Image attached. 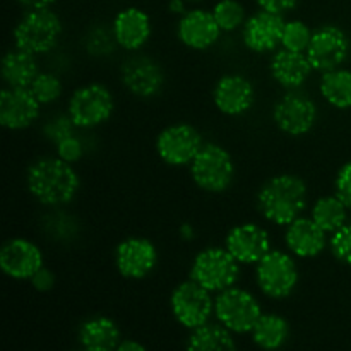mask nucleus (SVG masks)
<instances>
[{"instance_id":"obj_1","label":"nucleus","mask_w":351,"mask_h":351,"mask_svg":"<svg viewBox=\"0 0 351 351\" xmlns=\"http://www.w3.org/2000/svg\"><path fill=\"white\" fill-rule=\"evenodd\" d=\"M29 194L47 208H60L74 201L79 192V175L62 158L43 156L29 165L26 173Z\"/></svg>"},{"instance_id":"obj_2","label":"nucleus","mask_w":351,"mask_h":351,"mask_svg":"<svg viewBox=\"0 0 351 351\" xmlns=\"http://www.w3.org/2000/svg\"><path fill=\"white\" fill-rule=\"evenodd\" d=\"M308 189L300 177L281 173L269 178L257 194L259 213L269 223L288 226L307 208Z\"/></svg>"},{"instance_id":"obj_3","label":"nucleus","mask_w":351,"mask_h":351,"mask_svg":"<svg viewBox=\"0 0 351 351\" xmlns=\"http://www.w3.org/2000/svg\"><path fill=\"white\" fill-rule=\"evenodd\" d=\"M62 21L50 7L27 9L14 27V47L33 55H43L57 47L62 36Z\"/></svg>"},{"instance_id":"obj_4","label":"nucleus","mask_w":351,"mask_h":351,"mask_svg":"<svg viewBox=\"0 0 351 351\" xmlns=\"http://www.w3.org/2000/svg\"><path fill=\"white\" fill-rule=\"evenodd\" d=\"M191 177L201 191L221 194L232 185L235 163L228 151L216 143H204L191 163Z\"/></svg>"},{"instance_id":"obj_5","label":"nucleus","mask_w":351,"mask_h":351,"mask_svg":"<svg viewBox=\"0 0 351 351\" xmlns=\"http://www.w3.org/2000/svg\"><path fill=\"white\" fill-rule=\"evenodd\" d=\"M191 278L213 293L235 287L240 278V263L219 247H208L194 257Z\"/></svg>"},{"instance_id":"obj_6","label":"nucleus","mask_w":351,"mask_h":351,"mask_svg":"<svg viewBox=\"0 0 351 351\" xmlns=\"http://www.w3.org/2000/svg\"><path fill=\"white\" fill-rule=\"evenodd\" d=\"M215 315L233 335H247L263 315V308L250 291L235 285L216 295Z\"/></svg>"},{"instance_id":"obj_7","label":"nucleus","mask_w":351,"mask_h":351,"mask_svg":"<svg viewBox=\"0 0 351 351\" xmlns=\"http://www.w3.org/2000/svg\"><path fill=\"white\" fill-rule=\"evenodd\" d=\"M298 267L293 257L283 250L271 249L256 264V281L259 290L274 300L288 298L298 285Z\"/></svg>"},{"instance_id":"obj_8","label":"nucleus","mask_w":351,"mask_h":351,"mask_svg":"<svg viewBox=\"0 0 351 351\" xmlns=\"http://www.w3.org/2000/svg\"><path fill=\"white\" fill-rule=\"evenodd\" d=\"M113 110H115V98L112 91L105 84L91 82L72 93L67 113L74 120L77 129H95L110 120Z\"/></svg>"},{"instance_id":"obj_9","label":"nucleus","mask_w":351,"mask_h":351,"mask_svg":"<svg viewBox=\"0 0 351 351\" xmlns=\"http://www.w3.org/2000/svg\"><path fill=\"white\" fill-rule=\"evenodd\" d=\"M213 291L191 280L178 285L170 297V308L178 324L187 329H195L209 322L215 314V298Z\"/></svg>"},{"instance_id":"obj_10","label":"nucleus","mask_w":351,"mask_h":351,"mask_svg":"<svg viewBox=\"0 0 351 351\" xmlns=\"http://www.w3.org/2000/svg\"><path fill=\"white\" fill-rule=\"evenodd\" d=\"M317 113V105L311 96L297 89H288L274 105L273 120L283 134L300 137L314 129Z\"/></svg>"},{"instance_id":"obj_11","label":"nucleus","mask_w":351,"mask_h":351,"mask_svg":"<svg viewBox=\"0 0 351 351\" xmlns=\"http://www.w3.org/2000/svg\"><path fill=\"white\" fill-rule=\"evenodd\" d=\"M204 146L201 132L189 123H173L158 134L156 153L170 167H185L194 161Z\"/></svg>"},{"instance_id":"obj_12","label":"nucleus","mask_w":351,"mask_h":351,"mask_svg":"<svg viewBox=\"0 0 351 351\" xmlns=\"http://www.w3.org/2000/svg\"><path fill=\"white\" fill-rule=\"evenodd\" d=\"M307 57L314 71L328 72L341 67L350 55V40L345 31L332 24L317 27L312 33Z\"/></svg>"},{"instance_id":"obj_13","label":"nucleus","mask_w":351,"mask_h":351,"mask_svg":"<svg viewBox=\"0 0 351 351\" xmlns=\"http://www.w3.org/2000/svg\"><path fill=\"white\" fill-rule=\"evenodd\" d=\"M122 84L137 98H153L165 86V72L154 58L147 55H134L120 69Z\"/></svg>"},{"instance_id":"obj_14","label":"nucleus","mask_w":351,"mask_h":351,"mask_svg":"<svg viewBox=\"0 0 351 351\" xmlns=\"http://www.w3.org/2000/svg\"><path fill=\"white\" fill-rule=\"evenodd\" d=\"M156 264V247L144 237H129L117 245L115 267L127 280H143L153 273Z\"/></svg>"},{"instance_id":"obj_15","label":"nucleus","mask_w":351,"mask_h":351,"mask_svg":"<svg viewBox=\"0 0 351 351\" xmlns=\"http://www.w3.org/2000/svg\"><path fill=\"white\" fill-rule=\"evenodd\" d=\"M285 23L283 14L261 9L259 12L247 17L242 27L243 43L254 53H267L276 50L283 40Z\"/></svg>"},{"instance_id":"obj_16","label":"nucleus","mask_w":351,"mask_h":351,"mask_svg":"<svg viewBox=\"0 0 351 351\" xmlns=\"http://www.w3.org/2000/svg\"><path fill=\"white\" fill-rule=\"evenodd\" d=\"M40 101L29 88H7L0 93V123L9 130H24L40 117Z\"/></svg>"},{"instance_id":"obj_17","label":"nucleus","mask_w":351,"mask_h":351,"mask_svg":"<svg viewBox=\"0 0 351 351\" xmlns=\"http://www.w3.org/2000/svg\"><path fill=\"white\" fill-rule=\"evenodd\" d=\"M43 266V252L27 239H10L0 249V269L12 280H31Z\"/></svg>"},{"instance_id":"obj_18","label":"nucleus","mask_w":351,"mask_h":351,"mask_svg":"<svg viewBox=\"0 0 351 351\" xmlns=\"http://www.w3.org/2000/svg\"><path fill=\"white\" fill-rule=\"evenodd\" d=\"M256 101L254 84L242 74H226L213 89V103L228 117H240L249 112Z\"/></svg>"},{"instance_id":"obj_19","label":"nucleus","mask_w":351,"mask_h":351,"mask_svg":"<svg viewBox=\"0 0 351 351\" xmlns=\"http://www.w3.org/2000/svg\"><path fill=\"white\" fill-rule=\"evenodd\" d=\"M225 247L240 264H257L271 250V239L263 226L242 223L230 230Z\"/></svg>"},{"instance_id":"obj_20","label":"nucleus","mask_w":351,"mask_h":351,"mask_svg":"<svg viewBox=\"0 0 351 351\" xmlns=\"http://www.w3.org/2000/svg\"><path fill=\"white\" fill-rule=\"evenodd\" d=\"M177 34L178 40L187 48L208 50L219 40L221 27L216 23L213 12L204 9H192L180 16Z\"/></svg>"},{"instance_id":"obj_21","label":"nucleus","mask_w":351,"mask_h":351,"mask_svg":"<svg viewBox=\"0 0 351 351\" xmlns=\"http://www.w3.org/2000/svg\"><path fill=\"white\" fill-rule=\"evenodd\" d=\"M285 243L291 256L300 259H312L324 252L328 247V232L321 228L312 218L300 216L287 226Z\"/></svg>"},{"instance_id":"obj_22","label":"nucleus","mask_w":351,"mask_h":351,"mask_svg":"<svg viewBox=\"0 0 351 351\" xmlns=\"http://www.w3.org/2000/svg\"><path fill=\"white\" fill-rule=\"evenodd\" d=\"M112 31L120 48L137 51L151 38V19L144 10L137 7H127L115 16Z\"/></svg>"},{"instance_id":"obj_23","label":"nucleus","mask_w":351,"mask_h":351,"mask_svg":"<svg viewBox=\"0 0 351 351\" xmlns=\"http://www.w3.org/2000/svg\"><path fill=\"white\" fill-rule=\"evenodd\" d=\"M271 75L285 89H298L314 71L307 53L283 48L273 55L269 64Z\"/></svg>"},{"instance_id":"obj_24","label":"nucleus","mask_w":351,"mask_h":351,"mask_svg":"<svg viewBox=\"0 0 351 351\" xmlns=\"http://www.w3.org/2000/svg\"><path fill=\"white\" fill-rule=\"evenodd\" d=\"M122 335L115 321L110 317H91L79 329V343L88 351H112L119 348Z\"/></svg>"},{"instance_id":"obj_25","label":"nucleus","mask_w":351,"mask_h":351,"mask_svg":"<svg viewBox=\"0 0 351 351\" xmlns=\"http://www.w3.org/2000/svg\"><path fill=\"white\" fill-rule=\"evenodd\" d=\"M40 74L36 55L21 48L9 50L2 58V77L10 88H29L34 77Z\"/></svg>"},{"instance_id":"obj_26","label":"nucleus","mask_w":351,"mask_h":351,"mask_svg":"<svg viewBox=\"0 0 351 351\" xmlns=\"http://www.w3.org/2000/svg\"><path fill=\"white\" fill-rule=\"evenodd\" d=\"M233 332L218 322H206L199 328L191 329L187 338V348L194 351H230L235 350Z\"/></svg>"},{"instance_id":"obj_27","label":"nucleus","mask_w":351,"mask_h":351,"mask_svg":"<svg viewBox=\"0 0 351 351\" xmlns=\"http://www.w3.org/2000/svg\"><path fill=\"white\" fill-rule=\"evenodd\" d=\"M319 91H321L322 98L335 108H351V71L338 67L322 72L321 81H319Z\"/></svg>"},{"instance_id":"obj_28","label":"nucleus","mask_w":351,"mask_h":351,"mask_svg":"<svg viewBox=\"0 0 351 351\" xmlns=\"http://www.w3.org/2000/svg\"><path fill=\"white\" fill-rule=\"evenodd\" d=\"M252 341L263 350H278L288 341L290 326L278 314H263L250 331Z\"/></svg>"},{"instance_id":"obj_29","label":"nucleus","mask_w":351,"mask_h":351,"mask_svg":"<svg viewBox=\"0 0 351 351\" xmlns=\"http://www.w3.org/2000/svg\"><path fill=\"white\" fill-rule=\"evenodd\" d=\"M348 211L345 202L338 197V195H322L315 201L314 208H312L311 218L321 226L324 232L335 233L341 228L343 225L348 223Z\"/></svg>"},{"instance_id":"obj_30","label":"nucleus","mask_w":351,"mask_h":351,"mask_svg":"<svg viewBox=\"0 0 351 351\" xmlns=\"http://www.w3.org/2000/svg\"><path fill=\"white\" fill-rule=\"evenodd\" d=\"M211 12L218 26L221 27V31H228V33L239 29V27H243L247 21L245 7L239 0H219L213 7Z\"/></svg>"},{"instance_id":"obj_31","label":"nucleus","mask_w":351,"mask_h":351,"mask_svg":"<svg viewBox=\"0 0 351 351\" xmlns=\"http://www.w3.org/2000/svg\"><path fill=\"white\" fill-rule=\"evenodd\" d=\"M31 93L34 98L40 101V105H50V103L57 101L64 93V86H62L60 77L53 72H40L34 77V81L29 86Z\"/></svg>"},{"instance_id":"obj_32","label":"nucleus","mask_w":351,"mask_h":351,"mask_svg":"<svg viewBox=\"0 0 351 351\" xmlns=\"http://www.w3.org/2000/svg\"><path fill=\"white\" fill-rule=\"evenodd\" d=\"M312 33H314V31H312L307 24L302 23V21H297V19L288 21V23H285L281 47L288 48V50L302 51V53H305L308 45H311Z\"/></svg>"},{"instance_id":"obj_33","label":"nucleus","mask_w":351,"mask_h":351,"mask_svg":"<svg viewBox=\"0 0 351 351\" xmlns=\"http://www.w3.org/2000/svg\"><path fill=\"white\" fill-rule=\"evenodd\" d=\"M77 129L74 123V120L71 119L69 113H60V115H55L48 120L43 125V136L48 141H51L53 144L60 143L62 139L69 136H74V130Z\"/></svg>"},{"instance_id":"obj_34","label":"nucleus","mask_w":351,"mask_h":351,"mask_svg":"<svg viewBox=\"0 0 351 351\" xmlns=\"http://www.w3.org/2000/svg\"><path fill=\"white\" fill-rule=\"evenodd\" d=\"M329 249L339 263L351 266V223L343 225L329 239Z\"/></svg>"},{"instance_id":"obj_35","label":"nucleus","mask_w":351,"mask_h":351,"mask_svg":"<svg viewBox=\"0 0 351 351\" xmlns=\"http://www.w3.org/2000/svg\"><path fill=\"white\" fill-rule=\"evenodd\" d=\"M117 41L113 36V31L101 29V27H96L91 33L88 34V40H86V48L91 55L96 57H101V55L112 53L113 48H115Z\"/></svg>"},{"instance_id":"obj_36","label":"nucleus","mask_w":351,"mask_h":351,"mask_svg":"<svg viewBox=\"0 0 351 351\" xmlns=\"http://www.w3.org/2000/svg\"><path fill=\"white\" fill-rule=\"evenodd\" d=\"M55 146H57V156L62 158V160L67 161V163L71 165L77 163V161L82 158V154H84L82 141L79 139L75 134L74 136L65 137V139H62L60 143H57Z\"/></svg>"},{"instance_id":"obj_37","label":"nucleus","mask_w":351,"mask_h":351,"mask_svg":"<svg viewBox=\"0 0 351 351\" xmlns=\"http://www.w3.org/2000/svg\"><path fill=\"white\" fill-rule=\"evenodd\" d=\"M335 194L345 202L346 208L351 211V161L339 168L335 180Z\"/></svg>"},{"instance_id":"obj_38","label":"nucleus","mask_w":351,"mask_h":351,"mask_svg":"<svg viewBox=\"0 0 351 351\" xmlns=\"http://www.w3.org/2000/svg\"><path fill=\"white\" fill-rule=\"evenodd\" d=\"M29 281L31 285H33L34 290L45 293V291H50L51 288L55 287V274L51 273V269L43 266L31 276Z\"/></svg>"},{"instance_id":"obj_39","label":"nucleus","mask_w":351,"mask_h":351,"mask_svg":"<svg viewBox=\"0 0 351 351\" xmlns=\"http://www.w3.org/2000/svg\"><path fill=\"white\" fill-rule=\"evenodd\" d=\"M256 2L261 9L271 10V12L276 14H285L293 9L298 3V0H256Z\"/></svg>"},{"instance_id":"obj_40","label":"nucleus","mask_w":351,"mask_h":351,"mask_svg":"<svg viewBox=\"0 0 351 351\" xmlns=\"http://www.w3.org/2000/svg\"><path fill=\"white\" fill-rule=\"evenodd\" d=\"M119 351H144L146 348H144V345H141L139 341H134V339H122L119 345V348H117Z\"/></svg>"},{"instance_id":"obj_41","label":"nucleus","mask_w":351,"mask_h":351,"mask_svg":"<svg viewBox=\"0 0 351 351\" xmlns=\"http://www.w3.org/2000/svg\"><path fill=\"white\" fill-rule=\"evenodd\" d=\"M168 10H170L171 14H177V16H184V14L187 12V2H185V0H170Z\"/></svg>"},{"instance_id":"obj_42","label":"nucleus","mask_w":351,"mask_h":351,"mask_svg":"<svg viewBox=\"0 0 351 351\" xmlns=\"http://www.w3.org/2000/svg\"><path fill=\"white\" fill-rule=\"evenodd\" d=\"M17 2L27 9H41V7H50L55 0H17Z\"/></svg>"},{"instance_id":"obj_43","label":"nucleus","mask_w":351,"mask_h":351,"mask_svg":"<svg viewBox=\"0 0 351 351\" xmlns=\"http://www.w3.org/2000/svg\"><path fill=\"white\" fill-rule=\"evenodd\" d=\"M187 3H191V5H197V3H201L202 0H185Z\"/></svg>"}]
</instances>
